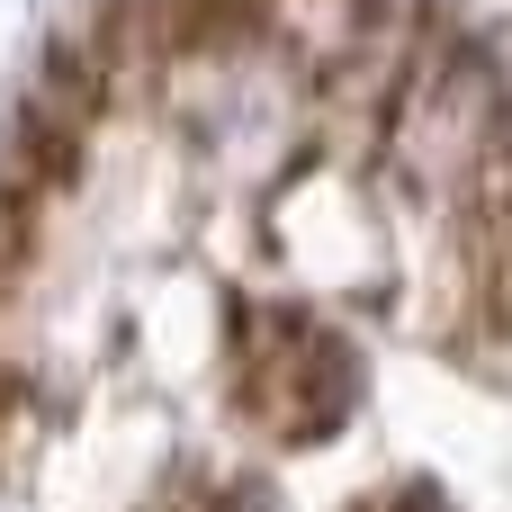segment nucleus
I'll return each mask as SVG.
<instances>
[{"mask_svg":"<svg viewBox=\"0 0 512 512\" xmlns=\"http://www.w3.org/2000/svg\"><path fill=\"white\" fill-rule=\"evenodd\" d=\"M504 144H512V90H504V72H495V54L468 45L459 27H432L414 45L387 117H378L387 171L414 198H432V207H468L495 180Z\"/></svg>","mask_w":512,"mask_h":512,"instance_id":"1","label":"nucleus"},{"mask_svg":"<svg viewBox=\"0 0 512 512\" xmlns=\"http://www.w3.org/2000/svg\"><path fill=\"white\" fill-rule=\"evenodd\" d=\"M369 396V360L351 333L315 315H261L234 342V405L270 450H324Z\"/></svg>","mask_w":512,"mask_h":512,"instance_id":"2","label":"nucleus"},{"mask_svg":"<svg viewBox=\"0 0 512 512\" xmlns=\"http://www.w3.org/2000/svg\"><path fill=\"white\" fill-rule=\"evenodd\" d=\"M135 512H270V486L243 468H189V477H162Z\"/></svg>","mask_w":512,"mask_h":512,"instance_id":"3","label":"nucleus"},{"mask_svg":"<svg viewBox=\"0 0 512 512\" xmlns=\"http://www.w3.org/2000/svg\"><path fill=\"white\" fill-rule=\"evenodd\" d=\"M45 441H54V414H45V396H36V378H18V369H0V477H18V468H36V459H45Z\"/></svg>","mask_w":512,"mask_h":512,"instance_id":"4","label":"nucleus"},{"mask_svg":"<svg viewBox=\"0 0 512 512\" xmlns=\"http://www.w3.org/2000/svg\"><path fill=\"white\" fill-rule=\"evenodd\" d=\"M342 512H459L432 477H396V486H369V495H351Z\"/></svg>","mask_w":512,"mask_h":512,"instance_id":"5","label":"nucleus"}]
</instances>
